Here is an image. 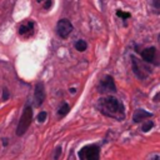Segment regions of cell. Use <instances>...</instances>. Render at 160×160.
I'll return each instance as SVG.
<instances>
[{
    "mask_svg": "<svg viewBox=\"0 0 160 160\" xmlns=\"http://www.w3.org/2000/svg\"><path fill=\"white\" fill-rule=\"evenodd\" d=\"M98 109L101 114L109 118H114L116 120H122L125 118V111L121 101H119L116 98L112 96L100 99L98 102Z\"/></svg>",
    "mask_w": 160,
    "mask_h": 160,
    "instance_id": "1",
    "label": "cell"
},
{
    "mask_svg": "<svg viewBox=\"0 0 160 160\" xmlns=\"http://www.w3.org/2000/svg\"><path fill=\"white\" fill-rule=\"evenodd\" d=\"M159 41H160V35H159Z\"/></svg>",
    "mask_w": 160,
    "mask_h": 160,
    "instance_id": "21",
    "label": "cell"
},
{
    "mask_svg": "<svg viewBox=\"0 0 160 160\" xmlns=\"http://www.w3.org/2000/svg\"><path fill=\"white\" fill-rule=\"evenodd\" d=\"M79 159L80 160H99L100 159V149L98 145L91 144L84 146L79 151Z\"/></svg>",
    "mask_w": 160,
    "mask_h": 160,
    "instance_id": "3",
    "label": "cell"
},
{
    "mask_svg": "<svg viewBox=\"0 0 160 160\" xmlns=\"http://www.w3.org/2000/svg\"><path fill=\"white\" fill-rule=\"evenodd\" d=\"M131 62H132V70L135 75L139 79H145L149 74V69L142 62H140V60H138L135 56H131Z\"/></svg>",
    "mask_w": 160,
    "mask_h": 160,
    "instance_id": "5",
    "label": "cell"
},
{
    "mask_svg": "<svg viewBox=\"0 0 160 160\" xmlns=\"http://www.w3.org/2000/svg\"><path fill=\"white\" fill-rule=\"evenodd\" d=\"M38 1H42V0H38Z\"/></svg>",
    "mask_w": 160,
    "mask_h": 160,
    "instance_id": "22",
    "label": "cell"
},
{
    "mask_svg": "<svg viewBox=\"0 0 160 160\" xmlns=\"http://www.w3.org/2000/svg\"><path fill=\"white\" fill-rule=\"evenodd\" d=\"M50 6H51V1H50V0H46V2H45V5H44V8H45V9H49Z\"/></svg>",
    "mask_w": 160,
    "mask_h": 160,
    "instance_id": "19",
    "label": "cell"
},
{
    "mask_svg": "<svg viewBox=\"0 0 160 160\" xmlns=\"http://www.w3.org/2000/svg\"><path fill=\"white\" fill-rule=\"evenodd\" d=\"M118 16H120V18H122V19H128V18H130V14H129V12L118 11Z\"/></svg>",
    "mask_w": 160,
    "mask_h": 160,
    "instance_id": "15",
    "label": "cell"
},
{
    "mask_svg": "<svg viewBox=\"0 0 160 160\" xmlns=\"http://www.w3.org/2000/svg\"><path fill=\"white\" fill-rule=\"evenodd\" d=\"M45 119H46V112H45V111H41V112L38 115V121H39V122H44Z\"/></svg>",
    "mask_w": 160,
    "mask_h": 160,
    "instance_id": "14",
    "label": "cell"
},
{
    "mask_svg": "<svg viewBox=\"0 0 160 160\" xmlns=\"http://www.w3.org/2000/svg\"><path fill=\"white\" fill-rule=\"evenodd\" d=\"M151 116H152V114H151V112L145 111L144 109H139V110H136V111H135V114H134L132 119H134V121H135V122H140L141 120H144V119H146V118H151Z\"/></svg>",
    "mask_w": 160,
    "mask_h": 160,
    "instance_id": "10",
    "label": "cell"
},
{
    "mask_svg": "<svg viewBox=\"0 0 160 160\" xmlns=\"http://www.w3.org/2000/svg\"><path fill=\"white\" fill-rule=\"evenodd\" d=\"M34 99H35V106H40L44 100H45V90H44V84L42 82H38L35 86V91H34Z\"/></svg>",
    "mask_w": 160,
    "mask_h": 160,
    "instance_id": "7",
    "label": "cell"
},
{
    "mask_svg": "<svg viewBox=\"0 0 160 160\" xmlns=\"http://www.w3.org/2000/svg\"><path fill=\"white\" fill-rule=\"evenodd\" d=\"M8 96H9L8 90H6V89H4V92H2V99H4V100H6V99H8Z\"/></svg>",
    "mask_w": 160,
    "mask_h": 160,
    "instance_id": "18",
    "label": "cell"
},
{
    "mask_svg": "<svg viewBox=\"0 0 160 160\" xmlns=\"http://www.w3.org/2000/svg\"><path fill=\"white\" fill-rule=\"evenodd\" d=\"M152 125H154V124H152V121H150V120H149V121H146V122H145V124L142 125V128H141V130L146 132V131H149V130H150V129L152 128Z\"/></svg>",
    "mask_w": 160,
    "mask_h": 160,
    "instance_id": "13",
    "label": "cell"
},
{
    "mask_svg": "<svg viewBox=\"0 0 160 160\" xmlns=\"http://www.w3.org/2000/svg\"><path fill=\"white\" fill-rule=\"evenodd\" d=\"M31 120H32V109L30 106H26L21 114V118L19 120V124H18V128H16V134L19 136H21L22 134H25V131L29 129L30 124H31Z\"/></svg>",
    "mask_w": 160,
    "mask_h": 160,
    "instance_id": "2",
    "label": "cell"
},
{
    "mask_svg": "<svg viewBox=\"0 0 160 160\" xmlns=\"http://www.w3.org/2000/svg\"><path fill=\"white\" fill-rule=\"evenodd\" d=\"M60 154H61V148H58V149H56V152H55V155H54V159L58 160L59 156H60Z\"/></svg>",
    "mask_w": 160,
    "mask_h": 160,
    "instance_id": "16",
    "label": "cell"
},
{
    "mask_svg": "<svg viewBox=\"0 0 160 160\" xmlns=\"http://www.w3.org/2000/svg\"><path fill=\"white\" fill-rule=\"evenodd\" d=\"M68 111H69V105L68 104H62L60 108H59V111H58V114L60 115V116H64V115H66L68 114Z\"/></svg>",
    "mask_w": 160,
    "mask_h": 160,
    "instance_id": "12",
    "label": "cell"
},
{
    "mask_svg": "<svg viewBox=\"0 0 160 160\" xmlns=\"http://www.w3.org/2000/svg\"><path fill=\"white\" fill-rule=\"evenodd\" d=\"M86 48H88V44H86L84 40H78V41L75 42V49L79 50V51H85Z\"/></svg>",
    "mask_w": 160,
    "mask_h": 160,
    "instance_id": "11",
    "label": "cell"
},
{
    "mask_svg": "<svg viewBox=\"0 0 160 160\" xmlns=\"http://www.w3.org/2000/svg\"><path fill=\"white\" fill-rule=\"evenodd\" d=\"M34 25L35 24L32 21H26V22L21 24L19 28V34L22 36H30L34 32Z\"/></svg>",
    "mask_w": 160,
    "mask_h": 160,
    "instance_id": "9",
    "label": "cell"
},
{
    "mask_svg": "<svg viewBox=\"0 0 160 160\" xmlns=\"http://www.w3.org/2000/svg\"><path fill=\"white\" fill-rule=\"evenodd\" d=\"M72 31V24L68 20V19H61L58 21V25H56V32L60 38L65 39L70 35V32Z\"/></svg>",
    "mask_w": 160,
    "mask_h": 160,
    "instance_id": "4",
    "label": "cell"
},
{
    "mask_svg": "<svg viewBox=\"0 0 160 160\" xmlns=\"http://www.w3.org/2000/svg\"><path fill=\"white\" fill-rule=\"evenodd\" d=\"M151 160H160V155H154L151 158Z\"/></svg>",
    "mask_w": 160,
    "mask_h": 160,
    "instance_id": "20",
    "label": "cell"
},
{
    "mask_svg": "<svg viewBox=\"0 0 160 160\" xmlns=\"http://www.w3.org/2000/svg\"><path fill=\"white\" fill-rule=\"evenodd\" d=\"M152 5H154L156 9H160V0H154V1H152Z\"/></svg>",
    "mask_w": 160,
    "mask_h": 160,
    "instance_id": "17",
    "label": "cell"
},
{
    "mask_svg": "<svg viewBox=\"0 0 160 160\" xmlns=\"http://www.w3.org/2000/svg\"><path fill=\"white\" fill-rule=\"evenodd\" d=\"M155 55H156V49H155L154 46L146 48V49H144V50L141 51V58H142V60L146 61V62H154Z\"/></svg>",
    "mask_w": 160,
    "mask_h": 160,
    "instance_id": "8",
    "label": "cell"
},
{
    "mask_svg": "<svg viewBox=\"0 0 160 160\" xmlns=\"http://www.w3.org/2000/svg\"><path fill=\"white\" fill-rule=\"evenodd\" d=\"M99 91L102 92V94H106V92H115L116 91V86H115V82H114V79L110 76V75H106L99 84Z\"/></svg>",
    "mask_w": 160,
    "mask_h": 160,
    "instance_id": "6",
    "label": "cell"
}]
</instances>
